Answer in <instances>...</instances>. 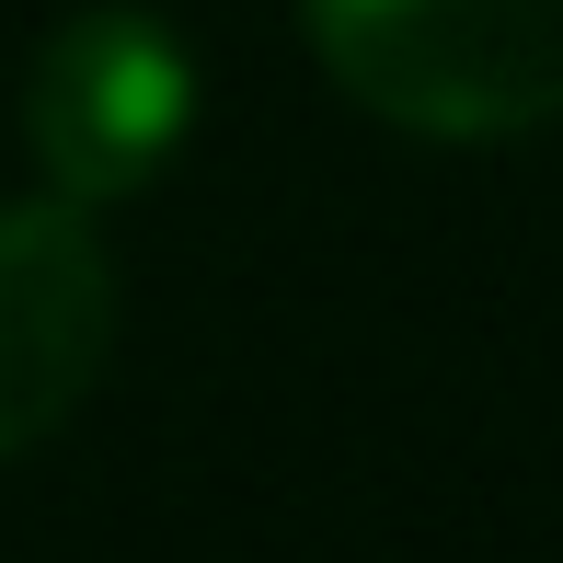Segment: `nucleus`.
<instances>
[{"instance_id": "f257e3e1", "label": "nucleus", "mask_w": 563, "mask_h": 563, "mask_svg": "<svg viewBox=\"0 0 563 563\" xmlns=\"http://www.w3.org/2000/svg\"><path fill=\"white\" fill-rule=\"evenodd\" d=\"M322 69L415 139H529L563 115V0H299Z\"/></svg>"}, {"instance_id": "f03ea898", "label": "nucleus", "mask_w": 563, "mask_h": 563, "mask_svg": "<svg viewBox=\"0 0 563 563\" xmlns=\"http://www.w3.org/2000/svg\"><path fill=\"white\" fill-rule=\"evenodd\" d=\"M185 115H196V58L139 0L69 12L58 35H46L35 81H23V139H35V162H46V196H69V208L139 196L150 173L173 162Z\"/></svg>"}, {"instance_id": "7ed1b4c3", "label": "nucleus", "mask_w": 563, "mask_h": 563, "mask_svg": "<svg viewBox=\"0 0 563 563\" xmlns=\"http://www.w3.org/2000/svg\"><path fill=\"white\" fill-rule=\"evenodd\" d=\"M115 345V265L69 196L0 208V460L58 438Z\"/></svg>"}]
</instances>
